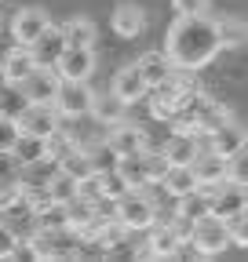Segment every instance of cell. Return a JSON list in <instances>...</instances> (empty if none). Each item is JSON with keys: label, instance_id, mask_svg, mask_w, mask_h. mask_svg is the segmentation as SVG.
Wrapping results in <instances>:
<instances>
[{"label": "cell", "instance_id": "obj_1", "mask_svg": "<svg viewBox=\"0 0 248 262\" xmlns=\"http://www.w3.org/2000/svg\"><path fill=\"white\" fill-rule=\"evenodd\" d=\"M223 51L219 40V22H215L208 11L204 15H179L168 29V40H164V55L175 70L182 73H197Z\"/></svg>", "mask_w": 248, "mask_h": 262}, {"label": "cell", "instance_id": "obj_2", "mask_svg": "<svg viewBox=\"0 0 248 262\" xmlns=\"http://www.w3.org/2000/svg\"><path fill=\"white\" fill-rule=\"evenodd\" d=\"M80 244H84V237L73 226H58V229H40L37 226L22 241V248L33 258H80Z\"/></svg>", "mask_w": 248, "mask_h": 262}, {"label": "cell", "instance_id": "obj_3", "mask_svg": "<svg viewBox=\"0 0 248 262\" xmlns=\"http://www.w3.org/2000/svg\"><path fill=\"white\" fill-rule=\"evenodd\" d=\"M113 219L128 229V233H146L161 215H157V201L146 193V186H135V189L120 193L113 201Z\"/></svg>", "mask_w": 248, "mask_h": 262}, {"label": "cell", "instance_id": "obj_4", "mask_svg": "<svg viewBox=\"0 0 248 262\" xmlns=\"http://www.w3.org/2000/svg\"><path fill=\"white\" fill-rule=\"evenodd\" d=\"M201 146L212 149V153H219L223 160L234 164V160L244 153V127H241V120L226 117V120H219V124H212L204 135H201Z\"/></svg>", "mask_w": 248, "mask_h": 262}, {"label": "cell", "instance_id": "obj_5", "mask_svg": "<svg viewBox=\"0 0 248 262\" xmlns=\"http://www.w3.org/2000/svg\"><path fill=\"white\" fill-rule=\"evenodd\" d=\"M186 237L194 241V248L201 251V258H212L230 248V233H226V222L219 215H201L197 222H190V229H186Z\"/></svg>", "mask_w": 248, "mask_h": 262}, {"label": "cell", "instance_id": "obj_6", "mask_svg": "<svg viewBox=\"0 0 248 262\" xmlns=\"http://www.w3.org/2000/svg\"><path fill=\"white\" fill-rule=\"evenodd\" d=\"M186 229H190V222H182V219H168V222H153L150 229H146V248H139V258H172V251H175V244L186 237Z\"/></svg>", "mask_w": 248, "mask_h": 262}, {"label": "cell", "instance_id": "obj_7", "mask_svg": "<svg viewBox=\"0 0 248 262\" xmlns=\"http://www.w3.org/2000/svg\"><path fill=\"white\" fill-rule=\"evenodd\" d=\"M91 98H95V91L88 88V80H62L58 91H55V98H51V106L58 110V117L77 120V117H88Z\"/></svg>", "mask_w": 248, "mask_h": 262}, {"label": "cell", "instance_id": "obj_8", "mask_svg": "<svg viewBox=\"0 0 248 262\" xmlns=\"http://www.w3.org/2000/svg\"><path fill=\"white\" fill-rule=\"evenodd\" d=\"M244 208H248V189L241 179H223V182L208 186V211L212 215L226 219V215L244 211Z\"/></svg>", "mask_w": 248, "mask_h": 262}, {"label": "cell", "instance_id": "obj_9", "mask_svg": "<svg viewBox=\"0 0 248 262\" xmlns=\"http://www.w3.org/2000/svg\"><path fill=\"white\" fill-rule=\"evenodd\" d=\"M0 222H4L11 233H18V241H26L37 229V204L29 201L26 193H15L11 201L0 204Z\"/></svg>", "mask_w": 248, "mask_h": 262}, {"label": "cell", "instance_id": "obj_10", "mask_svg": "<svg viewBox=\"0 0 248 262\" xmlns=\"http://www.w3.org/2000/svg\"><path fill=\"white\" fill-rule=\"evenodd\" d=\"M18 131H26V135H40V139H48L55 127H62V117H58V110L51 106V102H29L22 113H18Z\"/></svg>", "mask_w": 248, "mask_h": 262}, {"label": "cell", "instance_id": "obj_11", "mask_svg": "<svg viewBox=\"0 0 248 262\" xmlns=\"http://www.w3.org/2000/svg\"><path fill=\"white\" fill-rule=\"evenodd\" d=\"M58 80H91L95 73V48H66L55 62Z\"/></svg>", "mask_w": 248, "mask_h": 262}, {"label": "cell", "instance_id": "obj_12", "mask_svg": "<svg viewBox=\"0 0 248 262\" xmlns=\"http://www.w3.org/2000/svg\"><path fill=\"white\" fill-rule=\"evenodd\" d=\"M48 26H51V18H48L44 8H22V11L11 18V40L22 44V48H29Z\"/></svg>", "mask_w": 248, "mask_h": 262}, {"label": "cell", "instance_id": "obj_13", "mask_svg": "<svg viewBox=\"0 0 248 262\" xmlns=\"http://www.w3.org/2000/svg\"><path fill=\"white\" fill-rule=\"evenodd\" d=\"M106 142H110V149H113L117 157H120V153H139V149L146 146V131H142L139 124H132L128 117H124V120L110 124Z\"/></svg>", "mask_w": 248, "mask_h": 262}, {"label": "cell", "instance_id": "obj_14", "mask_svg": "<svg viewBox=\"0 0 248 262\" xmlns=\"http://www.w3.org/2000/svg\"><path fill=\"white\" fill-rule=\"evenodd\" d=\"M190 168H194V175H197V186H215V182H223V179H230V160H223L219 153H212V149H204L201 146V153L190 160Z\"/></svg>", "mask_w": 248, "mask_h": 262}, {"label": "cell", "instance_id": "obj_15", "mask_svg": "<svg viewBox=\"0 0 248 262\" xmlns=\"http://www.w3.org/2000/svg\"><path fill=\"white\" fill-rule=\"evenodd\" d=\"M62 51H66V37H62L58 26H48L40 37L29 44V55H33V62H37V66H48V70H55V62H58Z\"/></svg>", "mask_w": 248, "mask_h": 262}, {"label": "cell", "instance_id": "obj_16", "mask_svg": "<svg viewBox=\"0 0 248 262\" xmlns=\"http://www.w3.org/2000/svg\"><path fill=\"white\" fill-rule=\"evenodd\" d=\"M161 153H164L168 164H190L201 153V135L197 131H172L168 142L161 146Z\"/></svg>", "mask_w": 248, "mask_h": 262}, {"label": "cell", "instance_id": "obj_17", "mask_svg": "<svg viewBox=\"0 0 248 262\" xmlns=\"http://www.w3.org/2000/svg\"><path fill=\"white\" fill-rule=\"evenodd\" d=\"M58 84H62V80H58L55 70H48V66H37V70L22 80V91H26L29 102H51L55 91H58Z\"/></svg>", "mask_w": 248, "mask_h": 262}, {"label": "cell", "instance_id": "obj_18", "mask_svg": "<svg viewBox=\"0 0 248 262\" xmlns=\"http://www.w3.org/2000/svg\"><path fill=\"white\" fill-rule=\"evenodd\" d=\"M102 219V201H91V196H73V201H66V222L77 229V233H84V229L91 222Z\"/></svg>", "mask_w": 248, "mask_h": 262}, {"label": "cell", "instance_id": "obj_19", "mask_svg": "<svg viewBox=\"0 0 248 262\" xmlns=\"http://www.w3.org/2000/svg\"><path fill=\"white\" fill-rule=\"evenodd\" d=\"M113 95H120L124 102H139V98H146V80H142V73H139V66L132 62V66H124V70H117V77H113V88H110Z\"/></svg>", "mask_w": 248, "mask_h": 262}, {"label": "cell", "instance_id": "obj_20", "mask_svg": "<svg viewBox=\"0 0 248 262\" xmlns=\"http://www.w3.org/2000/svg\"><path fill=\"white\" fill-rule=\"evenodd\" d=\"M88 117H95L102 127H110V124H117V120H124V117H128V102H124L120 95H113V91L95 95V98H91V110H88Z\"/></svg>", "mask_w": 248, "mask_h": 262}, {"label": "cell", "instance_id": "obj_21", "mask_svg": "<svg viewBox=\"0 0 248 262\" xmlns=\"http://www.w3.org/2000/svg\"><path fill=\"white\" fill-rule=\"evenodd\" d=\"M142 29H146V11L139 4H117V11H113V33L117 37L135 40Z\"/></svg>", "mask_w": 248, "mask_h": 262}, {"label": "cell", "instance_id": "obj_22", "mask_svg": "<svg viewBox=\"0 0 248 262\" xmlns=\"http://www.w3.org/2000/svg\"><path fill=\"white\" fill-rule=\"evenodd\" d=\"M135 66H139V73H142L146 88H157V84H164V80L175 73V66L168 62V55H164V51H146Z\"/></svg>", "mask_w": 248, "mask_h": 262}, {"label": "cell", "instance_id": "obj_23", "mask_svg": "<svg viewBox=\"0 0 248 262\" xmlns=\"http://www.w3.org/2000/svg\"><path fill=\"white\" fill-rule=\"evenodd\" d=\"M0 70H4V80H8V84H22L29 73L37 70V62H33V55H29V48L15 44V48L8 51V58L0 62Z\"/></svg>", "mask_w": 248, "mask_h": 262}, {"label": "cell", "instance_id": "obj_24", "mask_svg": "<svg viewBox=\"0 0 248 262\" xmlns=\"http://www.w3.org/2000/svg\"><path fill=\"white\" fill-rule=\"evenodd\" d=\"M157 186H164V193H168V196H182V193L197 189V175H194L190 164H168V171L161 175V182H157Z\"/></svg>", "mask_w": 248, "mask_h": 262}, {"label": "cell", "instance_id": "obj_25", "mask_svg": "<svg viewBox=\"0 0 248 262\" xmlns=\"http://www.w3.org/2000/svg\"><path fill=\"white\" fill-rule=\"evenodd\" d=\"M8 157L15 160V168H18V164H33V160L48 157V142H44L40 135H26V131H18V139L11 142Z\"/></svg>", "mask_w": 248, "mask_h": 262}, {"label": "cell", "instance_id": "obj_26", "mask_svg": "<svg viewBox=\"0 0 248 262\" xmlns=\"http://www.w3.org/2000/svg\"><path fill=\"white\" fill-rule=\"evenodd\" d=\"M201 215H208V189H204V186H197V189H190V193L175 196V219L197 222Z\"/></svg>", "mask_w": 248, "mask_h": 262}, {"label": "cell", "instance_id": "obj_27", "mask_svg": "<svg viewBox=\"0 0 248 262\" xmlns=\"http://www.w3.org/2000/svg\"><path fill=\"white\" fill-rule=\"evenodd\" d=\"M62 37H66V48H95V37H99V29L91 18H70L66 26H62Z\"/></svg>", "mask_w": 248, "mask_h": 262}, {"label": "cell", "instance_id": "obj_28", "mask_svg": "<svg viewBox=\"0 0 248 262\" xmlns=\"http://www.w3.org/2000/svg\"><path fill=\"white\" fill-rule=\"evenodd\" d=\"M113 171L128 182L132 189H135V186H150V182H146V168H142V149H139V153H120Z\"/></svg>", "mask_w": 248, "mask_h": 262}, {"label": "cell", "instance_id": "obj_29", "mask_svg": "<svg viewBox=\"0 0 248 262\" xmlns=\"http://www.w3.org/2000/svg\"><path fill=\"white\" fill-rule=\"evenodd\" d=\"M58 171H66V175H70V179H77V182H84V179L95 175V171H91V164H88L84 146H73L70 153H62V157H58Z\"/></svg>", "mask_w": 248, "mask_h": 262}, {"label": "cell", "instance_id": "obj_30", "mask_svg": "<svg viewBox=\"0 0 248 262\" xmlns=\"http://www.w3.org/2000/svg\"><path fill=\"white\" fill-rule=\"evenodd\" d=\"M84 153H88V164H91V171H95V175H106V171H113V168H117V153L110 149V142H106V139L84 146Z\"/></svg>", "mask_w": 248, "mask_h": 262}, {"label": "cell", "instance_id": "obj_31", "mask_svg": "<svg viewBox=\"0 0 248 262\" xmlns=\"http://www.w3.org/2000/svg\"><path fill=\"white\" fill-rule=\"evenodd\" d=\"M26 106H29V98H26L22 84H4V88H0V113H4V117L18 120V113Z\"/></svg>", "mask_w": 248, "mask_h": 262}, {"label": "cell", "instance_id": "obj_32", "mask_svg": "<svg viewBox=\"0 0 248 262\" xmlns=\"http://www.w3.org/2000/svg\"><path fill=\"white\" fill-rule=\"evenodd\" d=\"M44 193H48V201H58V204H66V201H73V196H77V179H70L66 171H55V175L48 179Z\"/></svg>", "mask_w": 248, "mask_h": 262}, {"label": "cell", "instance_id": "obj_33", "mask_svg": "<svg viewBox=\"0 0 248 262\" xmlns=\"http://www.w3.org/2000/svg\"><path fill=\"white\" fill-rule=\"evenodd\" d=\"M95 189H99V201H102V204H113L117 196H120V193H128L132 186L124 182L117 171H106V175H95Z\"/></svg>", "mask_w": 248, "mask_h": 262}, {"label": "cell", "instance_id": "obj_34", "mask_svg": "<svg viewBox=\"0 0 248 262\" xmlns=\"http://www.w3.org/2000/svg\"><path fill=\"white\" fill-rule=\"evenodd\" d=\"M37 226H40V229L70 226V222H66V204H58V201H44V204L37 208Z\"/></svg>", "mask_w": 248, "mask_h": 262}, {"label": "cell", "instance_id": "obj_35", "mask_svg": "<svg viewBox=\"0 0 248 262\" xmlns=\"http://www.w3.org/2000/svg\"><path fill=\"white\" fill-rule=\"evenodd\" d=\"M142 168H146V182H150V186H157V182H161V175L168 171V160H164V153H161V149L142 146Z\"/></svg>", "mask_w": 248, "mask_h": 262}, {"label": "cell", "instance_id": "obj_36", "mask_svg": "<svg viewBox=\"0 0 248 262\" xmlns=\"http://www.w3.org/2000/svg\"><path fill=\"white\" fill-rule=\"evenodd\" d=\"M223 222H226V233H230V244L244 248V244H248V208H244V211H234V215H226Z\"/></svg>", "mask_w": 248, "mask_h": 262}, {"label": "cell", "instance_id": "obj_37", "mask_svg": "<svg viewBox=\"0 0 248 262\" xmlns=\"http://www.w3.org/2000/svg\"><path fill=\"white\" fill-rule=\"evenodd\" d=\"M18 251H22V241H18V233H11V229L0 222V262H8V258H18Z\"/></svg>", "mask_w": 248, "mask_h": 262}, {"label": "cell", "instance_id": "obj_38", "mask_svg": "<svg viewBox=\"0 0 248 262\" xmlns=\"http://www.w3.org/2000/svg\"><path fill=\"white\" fill-rule=\"evenodd\" d=\"M219 40H223V48H237L241 40H244V26L241 22H219Z\"/></svg>", "mask_w": 248, "mask_h": 262}, {"label": "cell", "instance_id": "obj_39", "mask_svg": "<svg viewBox=\"0 0 248 262\" xmlns=\"http://www.w3.org/2000/svg\"><path fill=\"white\" fill-rule=\"evenodd\" d=\"M15 139H18V124H15L11 117H4V113H0V153H8Z\"/></svg>", "mask_w": 248, "mask_h": 262}, {"label": "cell", "instance_id": "obj_40", "mask_svg": "<svg viewBox=\"0 0 248 262\" xmlns=\"http://www.w3.org/2000/svg\"><path fill=\"white\" fill-rule=\"evenodd\" d=\"M208 4H212V0H172V8L179 15H204Z\"/></svg>", "mask_w": 248, "mask_h": 262}, {"label": "cell", "instance_id": "obj_41", "mask_svg": "<svg viewBox=\"0 0 248 262\" xmlns=\"http://www.w3.org/2000/svg\"><path fill=\"white\" fill-rule=\"evenodd\" d=\"M15 160L8 157V153H0V186H15Z\"/></svg>", "mask_w": 248, "mask_h": 262}, {"label": "cell", "instance_id": "obj_42", "mask_svg": "<svg viewBox=\"0 0 248 262\" xmlns=\"http://www.w3.org/2000/svg\"><path fill=\"white\" fill-rule=\"evenodd\" d=\"M11 48H15V40H11V37H0V62L8 58V51H11Z\"/></svg>", "mask_w": 248, "mask_h": 262}, {"label": "cell", "instance_id": "obj_43", "mask_svg": "<svg viewBox=\"0 0 248 262\" xmlns=\"http://www.w3.org/2000/svg\"><path fill=\"white\" fill-rule=\"evenodd\" d=\"M4 84H8V80H4V70H0V88H4Z\"/></svg>", "mask_w": 248, "mask_h": 262}, {"label": "cell", "instance_id": "obj_44", "mask_svg": "<svg viewBox=\"0 0 248 262\" xmlns=\"http://www.w3.org/2000/svg\"><path fill=\"white\" fill-rule=\"evenodd\" d=\"M0 4H4V0H0Z\"/></svg>", "mask_w": 248, "mask_h": 262}]
</instances>
